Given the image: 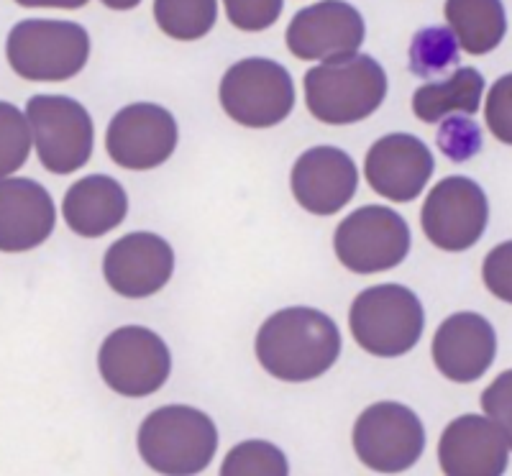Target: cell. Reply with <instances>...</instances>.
Returning a JSON list of instances; mask_svg holds the SVG:
<instances>
[{"label": "cell", "instance_id": "obj_13", "mask_svg": "<svg viewBox=\"0 0 512 476\" xmlns=\"http://www.w3.org/2000/svg\"><path fill=\"white\" fill-rule=\"evenodd\" d=\"M285 39L297 59L349 57L364 44V18L346 0H320L295 13Z\"/></svg>", "mask_w": 512, "mask_h": 476}, {"label": "cell", "instance_id": "obj_19", "mask_svg": "<svg viewBox=\"0 0 512 476\" xmlns=\"http://www.w3.org/2000/svg\"><path fill=\"white\" fill-rule=\"evenodd\" d=\"M57 210L39 182L8 177L0 185V249L29 251L52 236Z\"/></svg>", "mask_w": 512, "mask_h": 476}, {"label": "cell", "instance_id": "obj_16", "mask_svg": "<svg viewBox=\"0 0 512 476\" xmlns=\"http://www.w3.org/2000/svg\"><path fill=\"white\" fill-rule=\"evenodd\" d=\"M510 443L492 418L461 415L443 430L438 461L448 476H500L507 469Z\"/></svg>", "mask_w": 512, "mask_h": 476}, {"label": "cell", "instance_id": "obj_9", "mask_svg": "<svg viewBox=\"0 0 512 476\" xmlns=\"http://www.w3.org/2000/svg\"><path fill=\"white\" fill-rule=\"evenodd\" d=\"M425 430L418 415L400 402H377L354 425V451L367 469L400 474L418 464Z\"/></svg>", "mask_w": 512, "mask_h": 476}, {"label": "cell", "instance_id": "obj_26", "mask_svg": "<svg viewBox=\"0 0 512 476\" xmlns=\"http://www.w3.org/2000/svg\"><path fill=\"white\" fill-rule=\"evenodd\" d=\"M31 123L13 108L11 103H0V139H3V172L13 175L29 159Z\"/></svg>", "mask_w": 512, "mask_h": 476}, {"label": "cell", "instance_id": "obj_18", "mask_svg": "<svg viewBox=\"0 0 512 476\" xmlns=\"http://www.w3.org/2000/svg\"><path fill=\"white\" fill-rule=\"evenodd\" d=\"M497 356L495 328L479 313H456L433 338V361L451 382L469 384L487 374Z\"/></svg>", "mask_w": 512, "mask_h": 476}, {"label": "cell", "instance_id": "obj_5", "mask_svg": "<svg viewBox=\"0 0 512 476\" xmlns=\"http://www.w3.org/2000/svg\"><path fill=\"white\" fill-rule=\"evenodd\" d=\"M8 62L29 82H62L82 72L90 57V36L72 21L29 18L8 34Z\"/></svg>", "mask_w": 512, "mask_h": 476}, {"label": "cell", "instance_id": "obj_10", "mask_svg": "<svg viewBox=\"0 0 512 476\" xmlns=\"http://www.w3.org/2000/svg\"><path fill=\"white\" fill-rule=\"evenodd\" d=\"M98 369L105 384L123 397H146L169 377L172 356L167 343L149 328L126 326L105 338L98 351Z\"/></svg>", "mask_w": 512, "mask_h": 476}, {"label": "cell", "instance_id": "obj_33", "mask_svg": "<svg viewBox=\"0 0 512 476\" xmlns=\"http://www.w3.org/2000/svg\"><path fill=\"white\" fill-rule=\"evenodd\" d=\"M103 6L113 8V11H131V8H136L141 3V0H100Z\"/></svg>", "mask_w": 512, "mask_h": 476}, {"label": "cell", "instance_id": "obj_32", "mask_svg": "<svg viewBox=\"0 0 512 476\" xmlns=\"http://www.w3.org/2000/svg\"><path fill=\"white\" fill-rule=\"evenodd\" d=\"M16 3L26 8H82L90 0H16Z\"/></svg>", "mask_w": 512, "mask_h": 476}, {"label": "cell", "instance_id": "obj_3", "mask_svg": "<svg viewBox=\"0 0 512 476\" xmlns=\"http://www.w3.org/2000/svg\"><path fill=\"white\" fill-rule=\"evenodd\" d=\"M216 448V425L195 407H159L139 428L141 459L157 474H200L210 466Z\"/></svg>", "mask_w": 512, "mask_h": 476}, {"label": "cell", "instance_id": "obj_6", "mask_svg": "<svg viewBox=\"0 0 512 476\" xmlns=\"http://www.w3.org/2000/svg\"><path fill=\"white\" fill-rule=\"evenodd\" d=\"M223 111L241 126L269 128L285 121L295 105L290 72L272 59L236 62L221 80Z\"/></svg>", "mask_w": 512, "mask_h": 476}, {"label": "cell", "instance_id": "obj_27", "mask_svg": "<svg viewBox=\"0 0 512 476\" xmlns=\"http://www.w3.org/2000/svg\"><path fill=\"white\" fill-rule=\"evenodd\" d=\"M438 146L451 162H469L482 151V131L472 118L448 116L438 128Z\"/></svg>", "mask_w": 512, "mask_h": 476}, {"label": "cell", "instance_id": "obj_21", "mask_svg": "<svg viewBox=\"0 0 512 476\" xmlns=\"http://www.w3.org/2000/svg\"><path fill=\"white\" fill-rule=\"evenodd\" d=\"M448 29L469 54H489L500 47L507 31L502 0H446Z\"/></svg>", "mask_w": 512, "mask_h": 476}, {"label": "cell", "instance_id": "obj_7", "mask_svg": "<svg viewBox=\"0 0 512 476\" xmlns=\"http://www.w3.org/2000/svg\"><path fill=\"white\" fill-rule=\"evenodd\" d=\"M41 164L54 175H72L93 154V118L67 95H34L26 105Z\"/></svg>", "mask_w": 512, "mask_h": 476}, {"label": "cell", "instance_id": "obj_2", "mask_svg": "<svg viewBox=\"0 0 512 476\" xmlns=\"http://www.w3.org/2000/svg\"><path fill=\"white\" fill-rule=\"evenodd\" d=\"M387 98V75L369 54L328 59L305 72V103L318 121L331 126L359 123Z\"/></svg>", "mask_w": 512, "mask_h": 476}, {"label": "cell", "instance_id": "obj_23", "mask_svg": "<svg viewBox=\"0 0 512 476\" xmlns=\"http://www.w3.org/2000/svg\"><path fill=\"white\" fill-rule=\"evenodd\" d=\"M218 16L216 0H154L159 29L177 41L203 39Z\"/></svg>", "mask_w": 512, "mask_h": 476}, {"label": "cell", "instance_id": "obj_8", "mask_svg": "<svg viewBox=\"0 0 512 476\" xmlns=\"http://www.w3.org/2000/svg\"><path fill=\"white\" fill-rule=\"evenodd\" d=\"M338 262L356 274H374L395 269L410 251V226L400 213L384 205H364L338 223Z\"/></svg>", "mask_w": 512, "mask_h": 476}, {"label": "cell", "instance_id": "obj_12", "mask_svg": "<svg viewBox=\"0 0 512 476\" xmlns=\"http://www.w3.org/2000/svg\"><path fill=\"white\" fill-rule=\"evenodd\" d=\"M177 146V121L162 105L134 103L113 116L105 149L123 169H154L172 157Z\"/></svg>", "mask_w": 512, "mask_h": 476}, {"label": "cell", "instance_id": "obj_15", "mask_svg": "<svg viewBox=\"0 0 512 476\" xmlns=\"http://www.w3.org/2000/svg\"><path fill=\"white\" fill-rule=\"evenodd\" d=\"M433 167L431 149L418 136L390 134L369 149L364 172L377 195L392 203H410L425 190Z\"/></svg>", "mask_w": 512, "mask_h": 476}, {"label": "cell", "instance_id": "obj_4", "mask_svg": "<svg viewBox=\"0 0 512 476\" xmlns=\"http://www.w3.org/2000/svg\"><path fill=\"white\" fill-rule=\"evenodd\" d=\"M349 326L367 354L395 359L415 349L423 336L425 313L408 287L377 285L359 292L351 305Z\"/></svg>", "mask_w": 512, "mask_h": 476}, {"label": "cell", "instance_id": "obj_24", "mask_svg": "<svg viewBox=\"0 0 512 476\" xmlns=\"http://www.w3.org/2000/svg\"><path fill=\"white\" fill-rule=\"evenodd\" d=\"M459 64V41L454 31L428 26L418 31L410 44V70L418 77H433Z\"/></svg>", "mask_w": 512, "mask_h": 476}, {"label": "cell", "instance_id": "obj_28", "mask_svg": "<svg viewBox=\"0 0 512 476\" xmlns=\"http://www.w3.org/2000/svg\"><path fill=\"white\" fill-rule=\"evenodd\" d=\"M228 21L241 31H264L280 18L285 0H223Z\"/></svg>", "mask_w": 512, "mask_h": 476}, {"label": "cell", "instance_id": "obj_25", "mask_svg": "<svg viewBox=\"0 0 512 476\" xmlns=\"http://www.w3.org/2000/svg\"><path fill=\"white\" fill-rule=\"evenodd\" d=\"M223 476H287V456L267 441H246L233 446L221 466Z\"/></svg>", "mask_w": 512, "mask_h": 476}, {"label": "cell", "instance_id": "obj_29", "mask_svg": "<svg viewBox=\"0 0 512 476\" xmlns=\"http://www.w3.org/2000/svg\"><path fill=\"white\" fill-rule=\"evenodd\" d=\"M484 116H487V126L492 131V136L500 139L502 144L512 146V72L500 77L492 85Z\"/></svg>", "mask_w": 512, "mask_h": 476}, {"label": "cell", "instance_id": "obj_31", "mask_svg": "<svg viewBox=\"0 0 512 476\" xmlns=\"http://www.w3.org/2000/svg\"><path fill=\"white\" fill-rule=\"evenodd\" d=\"M482 410L487 413V418H492L500 425V430L505 433L507 443L512 448V369L500 374L495 382L484 389Z\"/></svg>", "mask_w": 512, "mask_h": 476}, {"label": "cell", "instance_id": "obj_14", "mask_svg": "<svg viewBox=\"0 0 512 476\" xmlns=\"http://www.w3.org/2000/svg\"><path fill=\"white\" fill-rule=\"evenodd\" d=\"M175 272V251L157 233H128L108 249L103 274L123 297L157 295Z\"/></svg>", "mask_w": 512, "mask_h": 476}, {"label": "cell", "instance_id": "obj_1", "mask_svg": "<svg viewBox=\"0 0 512 476\" xmlns=\"http://www.w3.org/2000/svg\"><path fill=\"white\" fill-rule=\"evenodd\" d=\"M341 333L326 313L313 308H285L264 320L256 333V356L282 382H310L336 364Z\"/></svg>", "mask_w": 512, "mask_h": 476}, {"label": "cell", "instance_id": "obj_20", "mask_svg": "<svg viewBox=\"0 0 512 476\" xmlns=\"http://www.w3.org/2000/svg\"><path fill=\"white\" fill-rule=\"evenodd\" d=\"M64 221L77 236L98 238L123 223L128 198L121 182L108 175L82 177L67 190L62 203Z\"/></svg>", "mask_w": 512, "mask_h": 476}, {"label": "cell", "instance_id": "obj_11", "mask_svg": "<svg viewBox=\"0 0 512 476\" xmlns=\"http://www.w3.org/2000/svg\"><path fill=\"white\" fill-rule=\"evenodd\" d=\"M487 221V195L469 177H446L438 182L420 213L428 241L443 251L472 249L484 236Z\"/></svg>", "mask_w": 512, "mask_h": 476}, {"label": "cell", "instance_id": "obj_22", "mask_svg": "<svg viewBox=\"0 0 512 476\" xmlns=\"http://www.w3.org/2000/svg\"><path fill=\"white\" fill-rule=\"evenodd\" d=\"M484 93V77L474 67H459L448 80L428 82L413 95V113L423 123H438L454 113L479 111Z\"/></svg>", "mask_w": 512, "mask_h": 476}, {"label": "cell", "instance_id": "obj_17", "mask_svg": "<svg viewBox=\"0 0 512 476\" xmlns=\"http://www.w3.org/2000/svg\"><path fill=\"white\" fill-rule=\"evenodd\" d=\"M356 185L354 162L336 146H313L292 167V195L313 215L338 213L354 198Z\"/></svg>", "mask_w": 512, "mask_h": 476}, {"label": "cell", "instance_id": "obj_30", "mask_svg": "<svg viewBox=\"0 0 512 476\" xmlns=\"http://www.w3.org/2000/svg\"><path fill=\"white\" fill-rule=\"evenodd\" d=\"M482 277L487 290L512 305V241L495 246L484 259Z\"/></svg>", "mask_w": 512, "mask_h": 476}]
</instances>
